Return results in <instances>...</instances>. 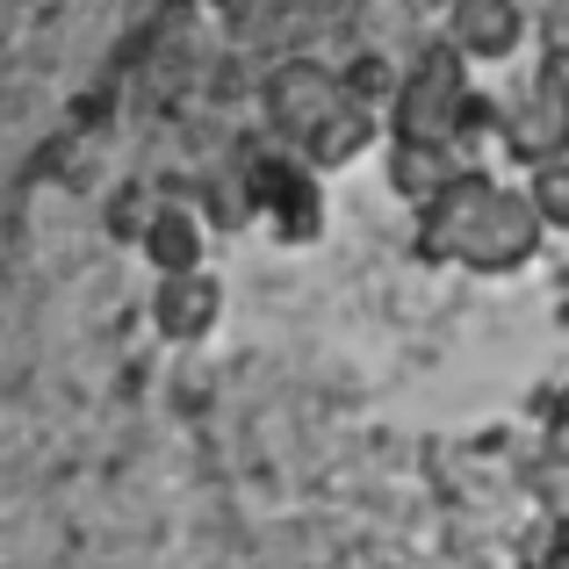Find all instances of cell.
Segmentation results:
<instances>
[{
  "instance_id": "obj_1",
  "label": "cell",
  "mask_w": 569,
  "mask_h": 569,
  "mask_svg": "<svg viewBox=\"0 0 569 569\" xmlns=\"http://www.w3.org/2000/svg\"><path fill=\"white\" fill-rule=\"evenodd\" d=\"M548 217L533 209L527 188H498L490 173H455L426 202L418 223V260H455L469 274H512L541 252Z\"/></svg>"
},
{
  "instance_id": "obj_2",
  "label": "cell",
  "mask_w": 569,
  "mask_h": 569,
  "mask_svg": "<svg viewBox=\"0 0 569 569\" xmlns=\"http://www.w3.org/2000/svg\"><path fill=\"white\" fill-rule=\"evenodd\" d=\"M505 144H512L527 167L569 159V72L562 66L533 72V80L512 94V109H505Z\"/></svg>"
},
{
  "instance_id": "obj_3",
  "label": "cell",
  "mask_w": 569,
  "mask_h": 569,
  "mask_svg": "<svg viewBox=\"0 0 569 569\" xmlns=\"http://www.w3.org/2000/svg\"><path fill=\"white\" fill-rule=\"evenodd\" d=\"M461 123H469V87H461L455 58H426V72H418L397 101V138L447 152V138H455Z\"/></svg>"
},
{
  "instance_id": "obj_4",
  "label": "cell",
  "mask_w": 569,
  "mask_h": 569,
  "mask_svg": "<svg viewBox=\"0 0 569 569\" xmlns=\"http://www.w3.org/2000/svg\"><path fill=\"white\" fill-rule=\"evenodd\" d=\"M223 310V289L217 274H202V267H188V274H159V296H152V318L167 339H202L209 325H217Z\"/></svg>"
},
{
  "instance_id": "obj_5",
  "label": "cell",
  "mask_w": 569,
  "mask_h": 569,
  "mask_svg": "<svg viewBox=\"0 0 569 569\" xmlns=\"http://www.w3.org/2000/svg\"><path fill=\"white\" fill-rule=\"evenodd\" d=\"M274 116L296 130V138H318L332 116H347V94H339V80L332 72H318V66H296V72H281L274 80Z\"/></svg>"
},
{
  "instance_id": "obj_6",
  "label": "cell",
  "mask_w": 569,
  "mask_h": 569,
  "mask_svg": "<svg viewBox=\"0 0 569 569\" xmlns=\"http://www.w3.org/2000/svg\"><path fill=\"white\" fill-rule=\"evenodd\" d=\"M455 37H461L469 58H505L519 43V8H512V0H461Z\"/></svg>"
},
{
  "instance_id": "obj_7",
  "label": "cell",
  "mask_w": 569,
  "mask_h": 569,
  "mask_svg": "<svg viewBox=\"0 0 569 569\" xmlns=\"http://www.w3.org/2000/svg\"><path fill=\"white\" fill-rule=\"evenodd\" d=\"M527 490L541 512L569 519V440H548L541 455H527Z\"/></svg>"
},
{
  "instance_id": "obj_8",
  "label": "cell",
  "mask_w": 569,
  "mask_h": 569,
  "mask_svg": "<svg viewBox=\"0 0 569 569\" xmlns=\"http://www.w3.org/2000/svg\"><path fill=\"white\" fill-rule=\"evenodd\" d=\"M389 181H397V194H418V202H432V194L455 181V167H447L432 144H397V167H389Z\"/></svg>"
},
{
  "instance_id": "obj_9",
  "label": "cell",
  "mask_w": 569,
  "mask_h": 569,
  "mask_svg": "<svg viewBox=\"0 0 569 569\" xmlns=\"http://www.w3.org/2000/svg\"><path fill=\"white\" fill-rule=\"evenodd\" d=\"M144 252L159 260V274H188L194 252H202V238H194V217H181V209H167V217L144 231Z\"/></svg>"
},
{
  "instance_id": "obj_10",
  "label": "cell",
  "mask_w": 569,
  "mask_h": 569,
  "mask_svg": "<svg viewBox=\"0 0 569 569\" xmlns=\"http://www.w3.org/2000/svg\"><path fill=\"white\" fill-rule=\"evenodd\" d=\"M533 209H541L548 223H562L569 231V159H556V167H533Z\"/></svg>"
},
{
  "instance_id": "obj_11",
  "label": "cell",
  "mask_w": 569,
  "mask_h": 569,
  "mask_svg": "<svg viewBox=\"0 0 569 569\" xmlns=\"http://www.w3.org/2000/svg\"><path fill=\"white\" fill-rule=\"evenodd\" d=\"M548 51L569 66V0H556V8H548Z\"/></svg>"
},
{
  "instance_id": "obj_12",
  "label": "cell",
  "mask_w": 569,
  "mask_h": 569,
  "mask_svg": "<svg viewBox=\"0 0 569 569\" xmlns=\"http://www.w3.org/2000/svg\"><path fill=\"white\" fill-rule=\"evenodd\" d=\"M548 569H569V519H556V541H548Z\"/></svg>"
},
{
  "instance_id": "obj_13",
  "label": "cell",
  "mask_w": 569,
  "mask_h": 569,
  "mask_svg": "<svg viewBox=\"0 0 569 569\" xmlns=\"http://www.w3.org/2000/svg\"><path fill=\"white\" fill-rule=\"evenodd\" d=\"M556 440H569V382H562V397H556Z\"/></svg>"
},
{
  "instance_id": "obj_14",
  "label": "cell",
  "mask_w": 569,
  "mask_h": 569,
  "mask_svg": "<svg viewBox=\"0 0 569 569\" xmlns=\"http://www.w3.org/2000/svg\"><path fill=\"white\" fill-rule=\"evenodd\" d=\"M519 569H548V562H519Z\"/></svg>"
}]
</instances>
